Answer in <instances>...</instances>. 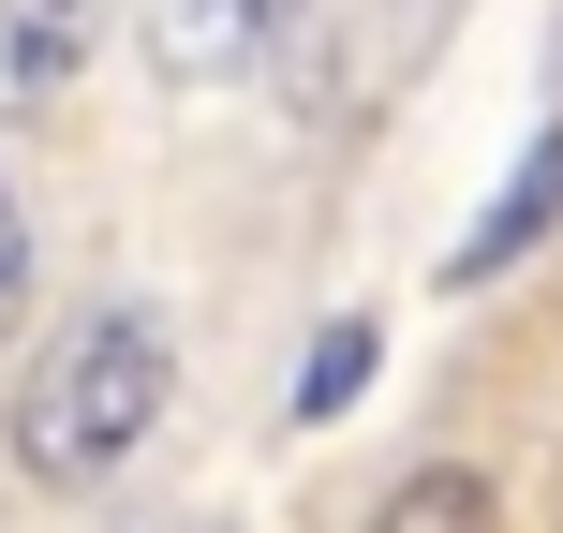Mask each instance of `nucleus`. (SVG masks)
Segmentation results:
<instances>
[{"mask_svg":"<svg viewBox=\"0 0 563 533\" xmlns=\"http://www.w3.org/2000/svg\"><path fill=\"white\" fill-rule=\"evenodd\" d=\"M549 223H563V119H534V148H519L505 193L475 208V237L445 253V281H460V297H475V281H505L519 253H549Z\"/></svg>","mask_w":563,"mask_h":533,"instance_id":"3","label":"nucleus"},{"mask_svg":"<svg viewBox=\"0 0 563 533\" xmlns=\"http://www.w3.org/2000/svg\"><path fill=\"white\" fill-rule=\"evenodd\" d=\"M371 533H505V489H489L475 459H430V475H400L386 504H371Z\"/></svg>","mask_w":563,"mask_h":533,"instance_id":"5","label":"nucleus"},{"mask_svg":"<svg viewBox=\"0 0 563 533\" xmlns=\"http://www.w3.org/2000/svg\"><path fill=\"white\" fill-rule=\"evenodd\" d=\"M15 311H30V223H15V193H0V341H15Z\"/></svg>","mask_w":563,"mask_h":533,"instance_id":"7","label":"nucleus"},{"mask_svg":"<svg viewBox=\"0 0 563 533\" xmlns=\"http://www.w3.org/2000/svg\"><path fill=\"white\" fill-rule=\"evenodd\" d=\"M371 356H386V326H371V311H341V326H327V341H311V370H297V430H327V415H341V400H356V386H371Z\"/></svg>","mask_w":563,"mask_h":533,"instance_id":"6","label":"nucleus"},{"mask_svg":"<svg viewBox=\"0 0 563 533\" xmlns=\"http://www.w3.org/2000/svg\"><path fill=\"white\" fill-rule=\"evenodd\" d=\"M164 400H178V341H164V311L104 297V311H75V326H59L45 356L15 370V415H0V445H15V475H30V489H104L119 459L164 430Z\"/></svg>","mask_w":563,"mask_h":533,"instance_id":"1","label":"nucleus"},{"mask_svg":"<svg viewBox=\"0 0 563 533\" xmlns=\"http://www.w3.org/2000/svg\"><path fill=\"white\" fill-rule=\"evenodd\" d=\"M89 30H104V0H0V119H45L89 75Z\"/></svg>","mask_w":563,"mask_h":533,"instance_id":"4","label":"nucleus"},{"mask_svg":"<svg viewBox=\"0 0 563 533\" xmlns=\"http://www.w3.org/2000/svg\"><path fill=\"white\" fill-rule=\"evenodd\" d=\"M282 30H297V0H148V75L164 89H238L282 59Z\"/></svg>","mask_w":563,"mask_h":533,"instance_id":"2","label":"nucleus"}]
</instances>
